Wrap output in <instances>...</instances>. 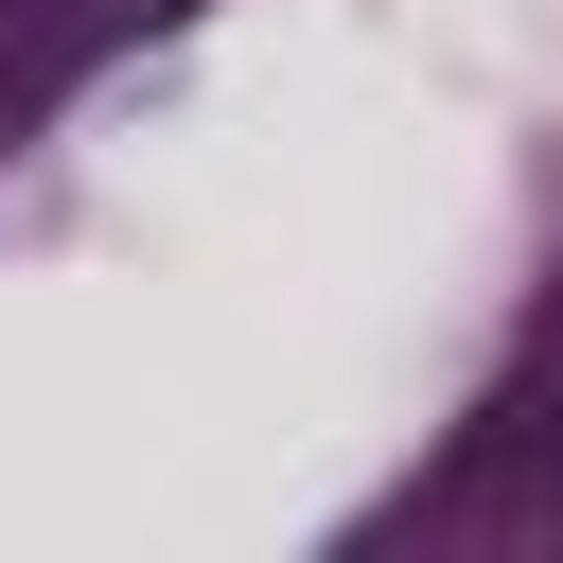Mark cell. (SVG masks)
Segmentation results:
<instances>
[]
</instances>
